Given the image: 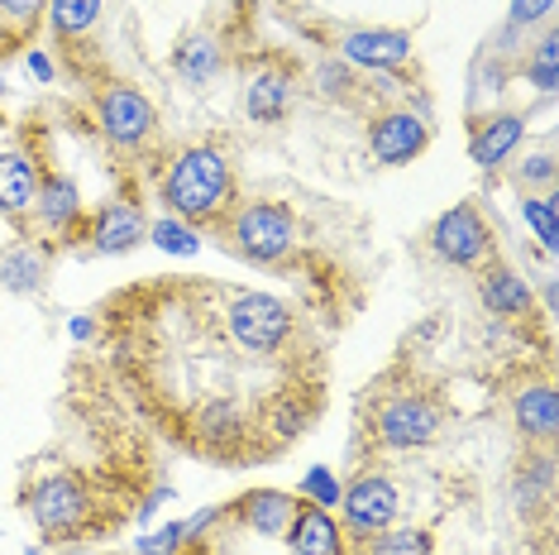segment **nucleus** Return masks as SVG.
<instances>
[{
    "label": "nucleus",
    "mask_w": 559,
    "mask_h": 555,
    "mask_svg": "<svg viewBox=\"0 0 559 555\" xmlns=\"http://www.w3.org/2000/svg\"><path fill=\"white\" fill-rule=\"evenodd\" d=\"M397 508H402L397 484L383 474H364L345 494V522H349V532H359V536H383L392 527V517H397Z\"/></svg>",
    "instance_id": "nucleus-6"
},
{
    "label": "nucleus",
    "mask_w": 559,
    "mask_h": 555,
    "mask_svg": "<svg viewBox=\"0 0 559 555\" xmlns=\"http://www.w3.org/2000/svg\"><path fill=\"white\" fill-rule=\"evenodd\" d=\"M100 130H106L116 144H139L148 130H154V106H148L144 92L134 86H110L100 96Z\"/></svg>",
    "instance_id": "nucleus-8"
},
{
    "label": "nucleus",
    "mask_w": 559,
    "mask_h": 555,
    "mask_svg": "<svg viewBox=\"0 0 559 555\" xmlns=\"http://www.w3.org/2000/svg\"><path fill=\"white\" fill-rule=\"evenodd\" d=\"M521 216H526V225L536 231L545 249H555V201L550 197H526L521 201Z\"/></svg>",
    "instance_id": "nucleus-23"
},
{
    "label": "nucleus",
    "mask_w": 559,
    "mask_h": 555,
    "mask_svg": "<svg viewBox=\"0 0 559 555\" xmlns=\"http://www.w3.org/2000/svg\"><path fill=\"white\" fill-rule=\"evenodd\" d=\"M483 307L492 311V317H526L531 311V287L521 283L516 273H488L483 278Z\"/></svg>",
    "instance_id": "nucleus-16"
},
{
    "label": "nucleus",
    "mask_w": 559,
    "mask_h": 555,
    "mask_svg": "<svg viewBox=\"0 0 559 555\" xmlns=\"http://www.w3.org/2000/svg\"><path fill=\"white\" fill-rule=\"evenodd\" d=\"M292 517H297V498L277 494V488H263V494L245 498V522H249L259 536H277V532H287Z\"/></svg>",
    "instance_id": "nucleus-15"
},
{
    "label": "nucleus",
    "mask_w": 559,
    "mask_h": 555,
    "mask_svg": "<svg viewBox=\"0 0 559 555\" xmlns=\"http://www.w3.org/2000/svg\"><path fill=\"white\" fill-rule=\"evenodd\" d=\"M177 541H187V532H182V522H173V527H163V532H154L139 546V555H173L177 551Z\"/></svg>",
    "instance_id": "nucleus-27"
},
{
    "label": "nucleus",
    "mask_w": 559,
    "mask_h": 555,
    "mask_svg": "<svg viewBox=\"0 0 559 555\" xmlns=\"http://www.w3.org/2000/svg\"><path fill=\"white\" fill-rule=\"evenodd\" d=\"M154 245H158V249H168V255H197L201 239L187 231L182 221H158V225H154Z\"/></svg>",
    "instance_id": "nucleus-25"
},
{
    "label": "nucleus",
    "mask_w": 559,
    "mask_h": 555,
    "mask_svg": "<svg viewBox=\"0 0 559 555\" xmlns=\"http://www.w3.org/2000/svg\"><path fill=\"white\" fill-rule=\"evenodd\" d=\"M521 130H526V120H521V116H498V120H488V125H483V130L474 134V149H468V154H474L478 168H498V163L521 144Z\"/></svg>",
    "instance_id": "nucleus-14"
},
{
    "label": "nucleus",
    "mask_w": 559,
    "mask_h": 555,
    "mask_svg": "<svg viewBox=\"0 0 559 555\" xmlns=\"http://www.w3.org/2000/svg\"><path fill=\"white\" fill-rule=\"evenodd\" d=\"M29 68H34V78H39V82L53 78V68H48V58H44V54H34V58H29Z\"/></svg>",
    "instance_id": "nucleus-32"
},
{
    "label": "nucleus",
    "mask_w": 559,
    "mask_h": 555,
    "mask_svg": "<svg viewBox=\"0 0 559 555\" xmlns=\"http://www.w3.org/2000/svg\"><path fill=\"white\" fill-rule=\"evenodd\" d=\"M287 541L297 555H340V527L325 508H301L287 527Z\"/></svg>",
    "instance_id": "nucleus-12"
},
{
    "label": "nucleus",
    "mask_w": 559,
    "mask_h": 555,
    "mask_svg": "<svg viewBox=\"0 0 559 555\" xmlns=\"http://www.w3.org/2000/svg\"><path fill=\"white\" fill-rule=\"evenodd\" d=\"M340 48H345L349 62H359V68H373V72L397 68V62L412 58V39L397 34V29H359V34H349Z\"/></svg>",
    "instance_id": "nucleus-10"
},
{
    "label": "nucleus",
    "mask_w": 559,
    "mask_h": 555,
    "mask_svg": "<svg viewBox=\"0 0 559 555\" xmlns=\"http://www.w3.org/2000/svg\"><path fill=\"white\" fill-rule=\"evenodd\" d=\"M29 512H34V522H39L48 536H86V532H96V522H92L96 503L82 488L78 474L39 479L34 494H29Z\"/></svg>",
    "instance_id": "nucleus-3"
},
{
    "label": "nucleus",
    "mask_w": 559,
    "mask_h": 555,
    "mask_svg": "<svg viewBox=\"0 0 559 555\" xmlns=\"http://www.w3.org/2000/svg\"><path fill=\"white\" fill-rule=\"evenodd\" d=\"M301 488H307L311 498H321V508H335V498H340L335 479H330L325 470H311V474H307V484H301Z\"/></svg>",
    "instance_id": "nucleus-28"
},
{
    "label": "nucleus",
    "mask_w": 559,
    "mask_h": 555,
    "mask_svg": "<svg viewBox=\"0 0 559 555\" xmlns=\"http://www.w3.org/2000/svg\"><path fill=\"white\" fill-rule=\"evenodd\" d=\"M555 54H559V39L545 34L540 48H536V62H531V82H536L540 92H555Z\"/></svg>",
    "instance_id": "nucleus-26"
},
{
    "label": "nucleus",
    "mask_w": 559,
    "mask_h": 555,
    "mask_svg": "<svg viewBox=\"0 0 559 555\" xmlns=\"http://www.w3.org/2000/svg\"><path fill=\"white\" fill-rule=\"evenodd\" d=\"M0 278H5V287H15V293H29V287H39V278H44L39 249L15 245V249L5 255V263H0Z\"/></svg>",
    "instance_id": "nucleus-21"
},
{
    "label": "nucleus",
    "mask_w": 559,
    "mask_h": 555,
    "mask_svg": "<svg viewBox=\"0 0 559 555\" xmlns=\"http://www.w3.org/2000/svg\"><path fill=\"white\" fill-rule=\"evenodd\" d=\"M48 10H53L58 34H82L100 15V0H48Z\"/></svg>",
    "instance_id": "nucleus-22"
},
{
    "label": "nucleus",
    "mask_w": 559,
    "mask_h": 555,
    "mask_svg": "<svg viewBox=\"0 0 559 555\" xmlns=\"http://www.w3.org/2000/svg\"><path fill=\"white\" fill-rule=\"evenodd\" d=\"M444 426V412L440 402H430L421 393H397L388 398L373 416V436L383 440L388 450H416V446H430Z\"/></svg>",
    "instance_id": "nucleus-4"
},
{
    "label": "nucleus",
    "mask_w": 559,
    "mask_h": 555,
    "mask_svg": "<svg viewBox=\"0 0 559 555\" xmlns=\"http://www.w3.org/2000/svg\"><path fill=\"white\" fill-rule=\"evenodd\" d=\"M235 239H239V249H245L249 259L269 263V259H283L292 249V239H297V221H292V211L283 206V201H253V206L239 211Z\"/></svg>",
    "instance_id": "nucleus-5"
},
{
    "label": "nucleus",
    "mask_w": 559,
    "mask_h": 555,
    "mask_svg": "<svg viewBox=\"0 0 559 555\" xmlns=\"http://www.w3.org/2000/svg\"><path fill=\"white\" fill-rule=\"evenodd\" d=\"M39 197V173L24 154H0V211L5 216H20V211L34 206Z\"/></svg>",
    "instance_id": "nucleus-13"
},
{
    "label": "nucleus",
    "mask_w": 559,
    "mask_h": 555,
    "mask_svg": "<svg viewBox=\"0 0 559 555\" xmlns=\"http://www.w3.org/2000/svg\"><path fill=\"white\" fill-rule=\"evenodd\" d=\"M0 92H5V82H0Z\"/></svg>",
    "instance_id": "nucleus-34"
},
{
    "label": "nucleus",
    "mask_w": 559,
    "mask_h": 555,
    "mask_svg": "<svg viewBox=\"0 0 559 555\" xmlns=\"http://www.w3.org/2000/svg\"><path fill=\"white\" fill-rule=\"evenodd\" d=\"M368 144H373V158L388 163V168H397V163L416 158L426 149V120L412 116V110H397V116H383L373 125V134H368Z\"/></svg>",
    "instance_id": "nucleus-9"
},
{
    "label": "nucleus",
    "mask_w": 559,
    "mask_h": 555,
    "mask_svg": "<svg viewBox=\"0 0 559 555\" xmlns=\"http://www.w3.org/2000/svg\"><path fill=\"white\" fill-rule=\"evenodd\" d=\"M34 201H39V216L53 225V231H62V225L78 216V187H72L68 178H48Z\"/></svg>",
    "instance_id": "nucleus-20"
},
{
    "label": "nucleus",
    "mask_w": 559,
    "mask_h": 555,
    "mask_svg": "<svg viewBox=\"0 0 559 555\" xmlns=\"http://www.w3.org/2000/svg\"><path fill=\"white\" fill-rule=\"evenodd\" d=\"M177 72H182L187 82H211L215 72H221V48L211 39H182L177 44Z\"/></svg>",
    "instance_id": "nucleus-19"
},
{
    "label": "nucleus",
    "mask_w": 559,
    "mask_h": 555,
    "mask_svg": "<svg viewBox=\"0 0 559 555\" xmlns=\"http://www.w3.org/2000/svg\"><path fill=\"white\" fill-rule=\"evenodd\" d=\"M96 331V326L92 321H86V317H78V321H72V335H78V340H86V335H92Z\"/></svg>",
    "instance_id": "nucleus-33"
},
{
    "label": "nucleus",
    "mask_w": 559,
    "mask_h": 555,
    "mask_svg": "<svg viewBox=\"0 0 559 555\" xmlns=\"http://www.w3.org/2000/svg\"><path fill=\"white\" fill-rule=\"evenodd\" d=\"M245 110L259 125L283 120V110H287V82L277 78V72H259V78L249 82V92H245Z\"/></svg>",
    "instance_id": "nucleus-18"
},
{
    "label": "nucleus",
    "mask_w": 559,
    "mask_h": 555,
    "mask_svg": "<svg viewBox=\"0 0 559 555\" xmlns=\"http://www.w3.org/2000/svg\"><path fill=\"white\" fill-rule=\"evenodd\" d=\"M436 255L450 263H478L488 255V225L478 221L474 206H450L436 221Z\"/></svg>",
    "instance_id": "nucleus-7"
},
{
    "label": "nucleus",
    "mask_w": 559,
    "mask_h": 555,
    "mask_svg": "<svg viewBox=\"0 0 559 555\" xmlns=\"http://www.w3.org/2000/svg\"><path fill=\"white\" fill-rule=\"evenodd\" d=\"M516 426L540 440L555 436V388L550 383H536V388H526V393H516Z\"/></svg>",
    "instance_id": "nucleus-17"
},
{
    "label": "nucleus",
    "mask_w": 559,
    "mask_h": 555,
    "mask_svg": "<svg viewBox=\"0 0 559 555\" xmlns=\"http://www.w3.org/2000/svg\"><path fill=\"white\" fill-rule=\"evenodd\" d=\"M144 231H148L144 211L130 206V201H110V206H100L92 239L100 255H124V249H134L139 239H144Z\"/></svg>",
    "instance_id": "nucleus-11"
},
{
    "label": "nucleus",
    "mask_w": 559,
    "mask_h": 555,
    "mask_svg": "<svg viewBox=\"0 0 559 555\" xmlns=\"http://www.w3.org/2000/svg\"><path fill=\"white\" fill-rule=\"evenodd\" d=\"M521 178H531V182H550V178H555V163H550V158H531L526 168H521Z\"/></svg>",
    "instance_id": "nucleus-31"
},
{
    "label": "nucleus",
    "mask_w": 559,
    "mask_h": 555,
    "mask_svg": "<svg viewBox=\"0 0 559 555\" xmlns=\"http://www.w3.org/2000/svg\"><path fill=\"white\" fill-rule=\"evenodd\" d=\"M116 364L139 408L201 460L287 450L321 412V355H263L230 321L225 283H158L110 307Z\"/></svg>",
    "instance_id": "nucleus-1"
},
{
    "label": "nucleus",
    "mask_w": 559,
    "mask_h": 555,
    "mask_svg": "<svg viewBox=\"0 0 559 555\" xmlns=\"http://www.w3.org/2000/svg\"><path fill=\"white\" fill-rule=\"evenodd\" d=\"M44 5H48V0H0V10H5L10 20H34Z\"/></svg>",
    "instance_id": "nucleus-30"
},
{
    "label": "nucleus",
    "mask_w": 559,
    "mask_h": 555,
    "mask_svg": "<svg viewBox=\"0 0 559 555\" xmlns=\"http://www.w3.org/2000/svg\"><path fill=\"white\" fill-rule=\"evenodd\" d=\"M426 532H392V536H373V546H368V555H426Z\"/></svg>",
    "instance_id": "nucleus-24"
},
{
    "label": "nucleus",
    "mask_w": 559,
    "mask_h": 555,
    "mask_svg": "<svg viewBox=\"0 0 559 555\" xmlns=\"http://www.w3.org/2000/svg\"><path fill=\"white\" fill-rule=\"evenodd\" d=\"M230 197V163L215 149H182L173 158L168 178H163V201L177 211L182 221H206L225 206Z\"/></svg>",
    "instance_id": "nucleus-2"
},
{
    "label": "nucleus",
    "mask_w": 559,
    "mask_h": 555,
    "mask_svg": "<svg viewBox=\"0 0 559 555\" xmlns=\"http://www.w3.org/2000/svg\"><path fill=\"white\" fill-rule=\"evenodd\" d=\"M555 10V0H512V24H536Z\"/></svg>",
    "instance_id": "nucleus-29"
}]
</instances>
